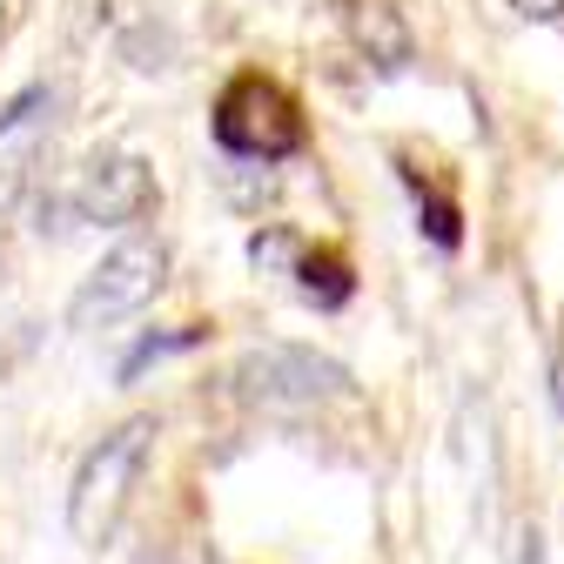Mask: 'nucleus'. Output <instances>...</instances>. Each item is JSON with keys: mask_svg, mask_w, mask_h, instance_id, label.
<instances>
[{"mask_svg": "<svg viewBox=\"0 0 564 564\" xmlns=\"http://www.w3.org/2000/svg\"><path fill=\"white\" fill-rule=\"evenodd\" d=\"M155 437H162L155 416H128L101 444H88V457L75 464V484H67V538L75 544H88V551L115 544L134 484H141V470H149V457H155Z\"/></svg>", "mask_w": 564, "mask_h": 564, "instance_id": "nucleus-1", "label": "nucleus"}, {"mask_svg": "<svg viewBox=\"0 0 564 564\" xmlns=\"http://www.w3.org/2000/svg\"><path fill=\"white\" fill-rule=\"evenodd\" d=\"M349 390H357L349 370L310 343H262L229 370V397L249 410H316V403H343Z\"/></svg>", "mask_w": 564, "mask_h": 564, "instance_id": "nucleus-2", "label": "nucleus"}, {"mask_svg": "<svg viewBox=\"0 0 564 564\" xmlns=\"http://www.w3.org/2000/svg\"><path fill=\"white\" fill-rule=\"evenodd\" d=\"M208 128H216V149L236 155V162H290L303 141H310L296 101L282 95L269 75H236L223 88L216 121H208Z\"/></svg>", "mask_w": 564, "mask_h": 564, "instance_id": "nucleus-3", "label": "nucleus"}, {"mask_svg": "<svg viewBox=\"0 0 564 564\" xmlns=\"http://www.w3.org/2000/svg\"><path fill=\"white\" fill-rule=\"evenodd\" d=\"M162 269H169L162 242H149V236L115 242V249L82 275V290L67 296V329L95 336V329L128 323L134 310H149V303H155V290H162Z\"/></svg>", "mask_w": 564, "mask_h": 564, "instance_id": "nucleus-4", "label": "nucleus"}, {"mask_svg": "<svg viewBox=\"0 0 564 564\" xmlns=\"http://www.w3.org/2000/svg\"><path fill=\"white\" fill-rule=\"evenodd\" d=\"M67 202H75L82 223H101V229L141 223L155 208V169L141 162V155H128V149H101V155L82 162L75 195H67Z\"/></svg>", "mask_w": 564, "mask_h": 564, "instance_id": "nucleus-5", "label": "nucleus"}, {"mask_svg": "<svg viewBox=\"0 0 564 564\" xmlns=\"http://www.w3.org/2000/svg\"><path fill=\"white\" fill-rule=\"evenodd\" d=\"M349 34H357V47L383 67V75H403L416 41H410V21L390 8V0H349Z\"/></svg>", "mask_w": 564, "mask_h": 564, "instance_id": "nucleus-6", "label": "nucleus"}, {"mask_svg": "<svg viewBox=\"0 0 564 564\" xmlns=\"http://www.w3.org/2000/svg\"><path fill=\"white\" fill-rule=\"evenodd\" d=\"M290 275H296L303 303H316V310H343L349 296H357V275H349V262L336 249H303Z\"/></svg>", "mask_w": 564, "mask_h": 564, "instance_id": "nucleus-7", "label": "nucleus"}, {"mask_svg": "<svg viewBox=\"0 0 564 564\" xmlns=\"http://www.w3.org/2000/svg\"><path fill=\"white\" fill-rule=\"evenodd\" d=\"M403 188L416 195V229H423V236H431V242L451 256V249L464 242V208H457L444 188H431V182H423L416 169H403Z\"/></svg>", "mask_w": 564, "mask_h": 564, "instance_id": "nucleus-8", "label": "nucleus"}, {"mask_svg": "<svg viewBox=\"0 0 564 564\" xmlns=\"http://www.w3.org/2000/svg\"><path fill=\"white\" fill-rule=\"evenodd\" d=\"M195 343H208V329H202V323H182V329H149V336H141V343L128 349V357L115 364V383H134L141 370H149V364H162V357H182V349H195Z\"/></svg>", "mask_w": 564, "mask_h": 564, "instance_id": "nucleus-9", "label": "nucleus"}, {"mask_svg": "<svg viewBox=\"0 0 564 564\" xmlns=\"http://www.w3.org/2000/svg\"><path fill=\"white\" fill-rule=\"evenodd\" d=\"M54 88L47 82H34V88H21L14 101H0V141H8V134H21V128H34V121H47L54 115Z\"/></svg>", "mask_w": 564, "mask_h": 564, "instance_id": "nucleus-10", "label": "nucleus"}, {"mask_svg": "<svg viewBox=\"0 0 564 564\" xmlns=\"http://www.w3.org/2000/svg\"><path fill=\"white\" fill-rule=\"evenodd\" d=\"M296 256H303V242L290 229H256L249 236V262L256 269H296Z\"/></svg>", "mask_w": 564, "mask_h": 564, "instance_id": "nucleus-11", "label": "nucleus"}, {"mask_svg": "<svg viewBox=\"0 0 564 564\" xmlns=\"http://www.w3.org/2000/svg\"><path fill=\"white\" fill-rule=\"evenodd\" d=\"M505 564H544V531L538 524H518L511 544H505Z\"/></svg>", "mask_w": 564, "mask_h": 564, "instance_id": "nucleus-12", "label": "nucleus"}, {"mask_svg": "<svg viewBox=\"0 0 564 564\" xmlns=\"http://www.w3.org/2000/svg\"><path fill=\"white\" fill-rule=\"evenodd\" d=\"M524 21H564V0H511Z\"/></svg>", "mask_w": 564, "mask_h": 564, "instance_id": "nucleus-13", "label": "nucleus"}, {"mask_svg": "<svg viewBox=\"0 0 564 564\" xmlns=\"http://www.w3.org/2000/svg\"><path fill=\"white\" fill-rule=\"evenodd\" d=\"M551 410L564 416V343H557V357H551Z\"/></svg>", "mask_w": 564, "mask_h": 564, "instance_id": "nucleus-14", "label": "nucleus"}, {"mask_svg": "<svg viewBox=\"0 0 564 564\" xmlns=\"http://www.w3.org/2000/svg\"><path fill=\"white\" fill-rule=\"evenodd\" d=\"M134 564H182V557H169V551H141Z\"/></svg>", "mask_w": 564, "mask_h": 564, "instance_id": "nucleus-15", "label": "nucleus"}]
</instances>
